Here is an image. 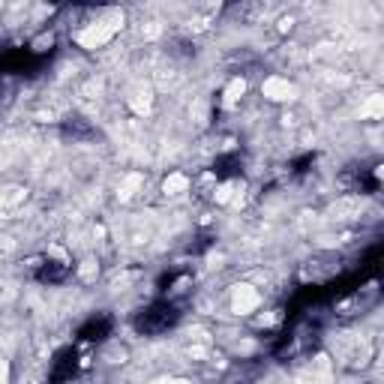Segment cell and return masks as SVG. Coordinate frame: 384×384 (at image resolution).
Instances as JSON below:
<instances>
[{
  "instance_id": "cell-4",
  "label": "cell",
  "mask_w": 384,
  "mask_h": 384,
  "mask_svg": "<svg viewBox=\"0 0 384 384\" xmlns=\"http://www.w3.org/2000/svg\"><path fill=\"white\" fill-rule=\"evenodd\" d=\"M261 96L268 99V103H295L297 99V85L295 81H288L286 76H268L261 81Z\"/></svg>"
},
{
  "instance_id": "cell-15",
  "label": "cell",
  "mask_w": 384,
  "mask_h": 384,
  "mask_svg": "<svg viewBox=\"0 0 384 384\" xmlns=\"http://www.w3.org/2000/svg\"><path fill=\"white\" fill-rule=\"evenodd\" d=\"M153 384H189V381L177 376H162V378H153Z\"/></svg>"
},
{
  "instance_id": "cell-9",
  "label": "cell",
  "mask_w": 384,
  "mask_h": 384,
  "mask_svg": "<svg viewBox=\"0 0 384 384\" xmlns=\"http://www.w3.org/2000/svg\"><path fill=\"white\" fill-rule=\"evenodd\" d=\"M216 184H219L216 171H201L198 177H192V192H198V195L210 198V195H213V189H216Z\"/></svg>"
},
{
  "instance_id": "cell-7",
  "label": "cell",
  "mask_w": 384,
  "mask_h": 384,
  "mask_svg": "<svg viewBox=\"0 0 384 384\" xmlns=\"http://www.w3.org/2000/svg\"><path fill=\"white\" fill-rule=\"evenodd\" d=\"M130 108L139 117L144 114H150V108H153V90L150 87H139V90H132V96H130Z\"/></svg>"
},
{
  "instance_id": "cell-14",
  "label": "cell",
  "mask_w": 384,
  "mask_h": 384,
  "mask_svg": "<svg viewBox=\"0 0 384 384\" xmlns=\"http://www.w3.org/2000/svg\"><path fill=\"white\" fill-rule=\"evenodd\" d=\"M295 21H297V18H295V15H282V18H279V21H277V33H288V30H291V27H295Z\"/></svg>"
},
{
  "instance_id": "cell-3",
  "label": "cell",
  "mask_w": 384,
  "mask_h": 384,
  "mask_svg": "<svg viewBox=\"0 0 384 384\" xmlns=\"http://www.w3.org/2000/svg\"><path fill=\"white\" fill-rule=\"evenodd\" d=\"M264 304V295L259 291V286H252V282H237L232 288V295H228V306H232L234 315L241 318H250L261 309Z\"/></svg>"
},
{
  "instance_id": "cell-6",
  "label": "cell",
  "mask_w": 384,
  "mask_h": 384,
  "mask_svg": "<svg viewBox=\"0 0 384 384\" xmlns=\"http://www.w3.org/2000/svg\"><path fill=\"white\" fill-rule=\"evenodd\" d=\"M246 90H250V81H246V76H234L225 85V90H222V108H237V105L243 103Z\"/></svg>"
},
{
  "instance_id": "cell-8",
  "label": "cell",
  "mask_w": 384,
  "mask_h": 384,
  "mask_svg": "<svg viewBox=\"0 0 384 384\" xmlns=\"http://www.w3.org/2000/svg\"><path fill=\"white\" fill-rule=\"evenodd\" d=\"M381 114H384V96L381 94H369L367 99H363V105H360V117H363V121H381Z\"/></svg>"
},
{
  "instance_id": "cell-11",
  "label": "cell",
  "mask_w": 384,
  "mask_h": 384,
  "mask_svg": "<svg viewBox=\"0 0 384 384\" xmlns=\"http://www.w3.org/2000/svg\"><path fill=\"white\" fill-rule=\"evenodd\" d=\"M76 273H78V279L85 282V286H90V282H96V277H99V261H96V259L78 261V264H76Z\"/></svg>"
},
{
  "instance_id": "cell-13",
  "label": "cell",
  "mask_w": 384,
  "mask_h": 384,
  "mask_svg": "<svg viewBox=\"0 0 384 384\" xmlns=\"http://www.w3.org/2000/svg\"><path fill=\"white\" fill-rule=\"evenodd\" d=\"M186 286H192V277H180V279L175 282V288L168 291V297H177V295H184V291H186Z\"/></svg>"
},
{
  "instance_id": "cell-1",
  "label": "cell",
  "mask_w": 384,
  "mask_h": 384,
  "mask_svg": "<svg viewBox=\"0 0 384 384\" xmlns=\"http://www.w3.org/2000/svg\"><path fill=\"white\" fill-rule=\"evenodd\" d=\"M123 30V12L121 9H103L94 21H85L72 33V42L85 51H99L108 42H114V36Z\"/></svg>"
},
{
  "instance_id": "cell-10",
  "label": "cell",
  "mask_w": 384,
  "mask_h": 384,
  "mask_svg": "<svg viewBox=\"0 0 384 384\" xmlns=\"http://www.w3.org/2000/svg\"><path fill=\"white\" fill-rule=\"evenodd\" d=\"M54 45H58V33L54 30H40L30 40V51H36V54H45V51H51Z\"/></svg>"
},
{
  "instance_id": "cell-2",
  "label": "cell",
  "mask_w": 384,
  "mask_h": 384,
  "mask_svg": "<svg viewBox=\"0 0 384 384\" xmlns=\"http://www.w3.org/2000/svg\"><path fill=\"white\" fill-rule=\"evenodd\" d=\"M340 270H342V255L340 252L336 250H318L300 264L297 279L304 282V286H324V282H331Z\"/></svg>"
},
{
  "instance_id": "cell-5",
  "label": "cell",
  "mask_w": 384,
  "mask_h": 384,
  "mask_svg": "<svg viewBox=\"0 0 384 384\" xmlns=\"http://www.w3.org/2000/svg\"><path fill=\"white\" fill-rule=\"evenodd\" d=\"M159 192L166 198H184L186 192H192V177L186 175V171H168L166 180H162Z\"/></svg>"
},
{
  "instance_id": "cell-12",
  "label": "cell",
  "mask_w": 384,
  "mask_h": 384,
  "mask_svg": "<svg viewBox=\"0 0 384 384\" xmlns=\"http://www.w3.org/2000/svg\"><path fill=\"white\" fill-rule=\"evenodd\" d=\"M9 381H12V363L0 354V384H9Z\"/></svg>"
}]
</instances>
